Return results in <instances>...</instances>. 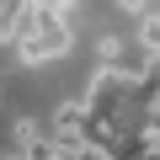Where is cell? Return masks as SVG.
Wrapping results in <instances>:
<instances>
[{
    "instance_id": "cell-1",
    "label": "cell",
    "mask_w": 160,
    "mask_h": 160,
    "mask_svg": "<svg viewBox=\"0 0 160 160\" xmlns=\"http://www.w3.org/2000/svg\"><path fill=\"white\" fill-rule=\"evenodd\" d=\"M69 48H75L69 27H43V32H27V38H16V53H22V64H53V59H64Z\"/></svg>"
},
{
    "instance_id": "cell-5",
    "label": "cell",
    "mask_w": 160,
    "mask_h": 160,
    "mask_svg": "<svg viewBox=\"0 0 160 160\" xmlns=\"http://www.w3.org/2000/svg\"><path fill=\"white\" fill-rule=\"evenodd\" d=\"M38 133H43V123H38V118H16V123H11V139H16V149H22V144H32Z\"/></svg>"
},
{
    "instance_id": "cell-3",
    "label": "cell",
    "mask_w": 160,
    "mask_h": 160,
    "mask_svg": "<svg viewBox=\"0 0 160 160\" xmlns=\"http://www.w3.org/2000/svg\"><path fill=\"white\" fill-rule=\"evenodd\" d=\"M139 48L155 59L160 53V11H149V16H139Z\"/></svg>"
},
{
    "instance_id": "cell-4",
    "label": "cell",
    "mask_w": 160,
    "mask_h": 160,
    "mask_svg": "<svg viewBox=\"0 0 160 160\" xmlns=\"http://www.w3.org/2000/svg\"><path fill=\"white\" fill-rule=\"evenodd\" d=\"M16 160H64V149H59L48 133H38L32 144H22V155H16Z\"/></svg>"
},
{
    "instance_id": "cell-6",
    "label": "cell",
    "mask_w": 160,
    "mask_h": 160,
    "mask_svg": "<svg viewBox=\"0 0 160 160\" xmlns=\"http://www.w3.org/2000/svg\"><path fill=\"white\" fill-rule=\"evenodd\" d=\"M118 6H123L128 16H149V0H118Z\"/></svg>"
},
{
    "instance_id": "cell-2",
    "label": "cell",
    "mask_w": 160,
    "mask_h": 160,
    "mask_svg": "<svg viewBox=\"0 0 160 160\" xmlns=\"http://www.w3.org/2000/svg\"><path fill=\"white\" fill-rule=\"evenodd\" d=\"M32 27V6L27 0H0V43H16Z\"/></svg>"
},
{
    "instance_id": "cell-7",
    "label": "cell",
    "mask_w": 160,
    "mask_h": 160,
    "mask_svg": "<svg viewBox=\"0 0 160 160\" xmlns=\"http://www.w3.org/2000/svg\"><path fill=\"white\" fill-rule=\"evenodd\" d=\"M155 64H160V53H155Z\"/></svg>"
}]
</instances>
